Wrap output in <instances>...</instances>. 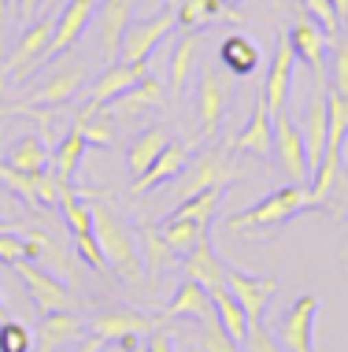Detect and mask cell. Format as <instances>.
<instances>
[{
    "label": "cell",
    "mask_w": 348,
    "mask_h": 352,
    "mask_svg": "<svg viewBox=\"0 0 348 352\" xmlns=\"http://www.w3.org/2000/svg\"><path fill=\"white\" fill-rule=\"evenodd\" d=\"M93 230H97V245L104 252L108 267H115L130 285H141L145 278V263H141V252H137V237L130 234V226L111 212L108 204H93Z\"/></svg>",
    "instance_id": "6da1fadb"
},
{
    "label": "cell",
    "mask_w": 348,
    "mask_h": 352,
    "mask_svg": "<svg viewBox=\"0 0 348 352\" xmlns=\"http://www.w3.org/2000/svg\"><path fill=\"white\" fill-rule=\"evenodd\" d=\"M308 208H315L308 186H286V189H275L270 197H263L259 204H252L233 219H227V230L230 234H259V230H270V226L289 223L293 215L308 212Z\"/></svg>",
    "instance_id": "7a4b0ae2"
},
{
    "label": "cell",
    "mask_w": 348,
    "mask_h": 352,
    "mask_svg": "<svg viewBox=\"0 0 348 352\" xmlns=\"http://www.w3.org/2000/svg\"><path fill=\"white\" fill-rule=\"evenodd\" d=\"M237 175H241V167L233 164L227 152L204 148L200 156H193L189 164H185V170L178 175L171 193H174V201L182 204V201H189V197H196V193H208V189H227Z\"/></svg>",
    "instance_id": "3957f363"
},
{
    "label": "cell",
    "mask_w": 348,
    "mask_h": 352,
    "mask_svg": "<svg viewBox=\"0 0 348 352\" xmlns=\"http://www.w3.org/2000/svg\"><path fill=\"white\" fill-rule=\"evenodd\" d=\"M178 26V8L174 4H163L152 19H141V23H130L126 37H122V49H119V60L130 63V67H145L148 56L159 49V41H167Z\"/></svg>",
    "instance_id": "277c9868"
},
{
    "label": "cell",
    "mask_w": 348,
    "mask_h": 352,
    "mask_svg": "<svg viewBox=\"0 0 348 352\" xmlns=\"http://www.w3.org/2000/svg\"><path fill=\"white\" fill-rule=\"evenodd\" d=\"M60 212H63V223L71 226L82 260H86L93 271H108V260H104V252H100V245H97V230H93V204L78 193V189L60 186Z\"/></svg>",
    "instance_id": "5b68a950"
},
{
    "label": "cell",
    "mask_w": 348,
    "mask_h": 352,
    "mask_svg": "<svg viewBox=\"0 0 348 352\" xmlns=\"http://www.w3.org/2000/svg\"><path fill=\"white\" fill-rule=\"evenodd\" d=\"M323 308V300L315 293H304L300 300H293V308H286L278 316L275 338L286 352H315V316Z\"/></svg>",
    "instance_id": "8992f818"
},
{
    "label": "cell",
    "mask_w": 348,
    "mask_h": 352,
    "mask_svg": "<svg viewBox=\"0 0 348 352\" xmlns=\"http://www.w3.org/2000/svg\"><path fill=\"white\" fill-rule=\"evenodd\" d=\"M12 271L23 278L26 293H30L34 308L41 311V316H52V311H67V308H71V289H67V282L56 278L52 271H45L41 263L19 260V263H12Z\"/></svg>",
    "instance_id": "52a82bcc"
},
{
    "label": "cell",
    "mask_w": 348,
    "mask_h": 352,
    "mask_svg": "<svg viewBox=\"0 0 348 352\" xmlns=\"http://www.w3.org/2000/svg\"><path fill=\"white\" fill-rule=\"evenodd\" d=\"M275 156L281 170H286L289 186H308L312 182V167H308V148H304V134L293 122L289 111L275 116Z\"/></svg>",
    "instance_id": "ba28073f"
},
{
    "label": "cell",
    "mask_w": 348,
    "mask_h": 352,
    "mask_svg": "<svg viewBox=\"0 0 348 352\" xmlns=\"http://www.w3.org/2000/svg\"><path fill=\"white\" fill-rule=\"evenodd\" d=\"M52 34H56V19L52 15H41L37 23L26 26V34L19 37V45L12 49V56H8V74L26 82V74H34L45 60H49Z\"/></svg>",
    "instance_id": "9c48e42d"
},
{
    "label": "cell",
    "mask_w": 348,
    "mask_h": 352,
    "mask_svg": "<svg viewBox=\"0 0 348 352\" xmlns=\"http://www.w3.org/2000/svg\"><path fill=\"white\" fill-rule=\"evenodd\" d=\"M293 74H297V49H293V37L289 30L278 34V49L275 60H270L267 71V85H263V97H267V108L275 111H289V97H293Z\"/></svg>",
    "instance_id": "30bf717a"
},
{
    "label": "cell",
    "mask_w": 348,
    "mask_h": 352,
    "mask_svg": "<svg viewBox=\"0 0 348 352\" xmlns=\"http://www.w3.org/2000/svg\"><path fill=\"white\" fill-rule=\"evenodd\" d=\"M289 37H293V49H297V60H304V67L315 74V82H330V74H326V30L315 23L312 15L300 8L297 19H293V30H289Z\"/></svg>",
    "instance_id": "8fae6325"
},
{
    "label": "cell",
    "mask_w": 348,
    "mask_h": 352,
    "mask_svg": "<svg viewBox=\"0 0 348 352\" xmlns=\"http://www.w3.org/2000/svg\"><path fill=\"white\" fill-rule=\"evenodd\" d=\"M326 82H315V93L308 100V116H304V148H308V167L312 175L323 167V156H326V138H330V111H326Z\"/></svg>",
    "instance_id": "7c38bea8"
},
{
    "label": "cell",
    "mask_w": 348,
    "mask_h": 352,
    "mask_svg": "<svg viewBox=\"0 0 348 352\" xmlns=\"http://www.w3.org/2000/svg\"><path fill=\"white\" fill-rule=\"evenodd\" d=\"M222 285H227V289L233 293V300L244 308L248 322H263V311H267L270 297L278 293V282H275V278H252V274L233 271V267H227V278H222Z\"/></svg>",
    "instance_id": "4fadbf2b"
},
{
    "label": "cell",
    "mask_w": 348,
    "mask_h": 352,
    "mask_svg": "<svg viewBox=\"0 0 348 352\" xmlns=\"http://www.w3.org/2000/svg\"><path fill=\"white\" fill-rule=\"evenodd\" d=\"M230 148L248 152V156H259V160H267L270 152H275V111L267 108V97H263V93L256 97L248 126H244L237 138H230Z\"/></svg>",
    "instance_id": "5bb4252c"
},
{
    "label": "cell",
    "mask_w": 348,
    "mask_h": 352,
    "mask_svg": "<svg viewBox=\"0 0 348 352\" xmlns=\"http://www.w3.org/2000/svg\"><path fill=\"white\" fill-rule=\"evenodd\" d=\"M97 8H100V0H71V4L63 8V15L56 19V34H52V45H49V60H52V56L71 52L74 45L82 41V34H86L89 23L97 19Z\"/></svg>",
    "instance_id": "9a60e30c"
},
{
    "label": "cell",
    "mask_w": 348,
    "mask_h": 352,
    "mask_svg": "<svg viewBox=\"0 0 348 352\" xmlns=\"http://www.w3.org/2000/svg\"><path fill=\"white\" fill-rule=\"evenodd\" d=\"M89 334H97L100 341H119L122 338H145L152 334V319L141 316L137 308H108L100 316L89 319Z\"/></svg>",
    "instance_id": "2e32d148"
},
{
    "label": "cell",
    "mask_w": 348,
    "mask_h": 352,
    "mask_svg": "<svg viewBox=\"0 0 348 352\" xmlns=\"http://www.w3.org/2000/svg\"><path fill=\"white\" fill-rule=\"evenodd\" d=\"M130 30V0H100L97 8V45L108 63L119 60L122 37Z\"/></svg>",
    "instance_id": "e0dca14e"
},
{
    "label": "cell",
    "mask_w": 348,
    "mask_h": 352,
    "mask_svg": "<svg viewBox=\"0 0 348 352\" xmlns=\"http://www.w3.org/2000/svg\"><path fill=\"white\" fill-rule=\"evenodd\" d=\"M189 160H193V148L185 145V141H171V145L159 152L156 164L148 167L141 178H134V182H130V193L141 197V193H152V189L167 186V182H174V178L185 170V164H189Z\"/></svg>",
    "instance_id": "ac0fdd59"
},
{
    "label": "cell",
    "mask_w": 348,
    "mask_h": 352,
    "mask_svg": "<svg viewBox=\"0 0 348 352\" xmlns=\"http://www.w3.org/2000/svg\"><path fill=\"white\" fill-rule=\"evenodd\" d=\"M196 104H200V134L204 138H215V134H219L222 116H227V104H230V82H227V74L204 71L200 74V97H196Z\"/></svg>",
    "instance_id": "d6986e66"
},
{
    "label": "cell",
    "mask_w": 348,
    "mask_h": 352,
    "mask_svg": "<svg viewBox=\"0 0 348 352\" xmlns=\"http://www.w3.org/2000/svg\"><path fill=\"white\" fill-rule=\"evenodd\" d=\"M163 104H167L163 85H159L152 74H145L134 89H126L122 97H115L108 108H111V116H115V119H141L148 108H163Z\"/></svg>",
    "instance_id": "ffe728a7"
},
{
    "label": "cell",
    "mask_w": 348,
    "mask_h": 352,
    "mask_svg": "<svg viewBox=\"0 0 348 352\" xmlns=\"http://www.w3.org/2000/svg\"><path fill=\"white\" fill-rule=\"evenodd\" d=\"M196 319V322H215V304H211V289H204L200 282H189L185 278L182 285H178V293H174V300L167 304V311H163V319Z\"/></svg>",
    "instance_id": "44dd1931"
},
{
    "label": "cell",
    "mask_w": 348,
    "mask_h": 352,
    "mask_svg": "<svg viewBox=\"0 0 348 352\" xmlns=\"http://www.w3.org/2000/svg\"><path fill=\"white\" fill-rule=\"evenodd\" d=\"M141 78H145V67H130V63L115 60V63H108L104 74H100V78L89 85L86 100H93V104H111L115 97H122L126 89H134Z\"/></svg>",
    "instance_id": "7402d4cb"
},
{
    "label": "cell",
    "mask_w": 348,
    "mask_h": 352,
    "mask_svg": "<svg viewBox=\"0 0 348 352\" xmlns=\"http://www.w3.org/2000/svg\"><path fill=\"white\" fill-rule=\"evenodd\" d=\"M86 334V322L82 316H74V311H52V316H41L37 322V352H56L60 345H67V341L82 338Z\"/></svg>",
    "instance_id": "603a6c76"
},
{
    "label": "cell",
    "mask_w": 348,
    "mask_h": 352,
    "mask_svg": "<svg viewBox=\"0 0 348 352\" xmlns=\"http://www.w3.org/2000/svg\"><path fill=\"white\" fill-rule=\"evenodd\" d=\"M74 126L86 134L89 148H108L111 141H115V116H111L108 104H93V100H86V108L78 111Z\"/></svg>",
    "instance_id": "cb8c5ba5"
},
{
    "label": "cell",
    "mask_w": 348,
    "mask_h": 352,
    "mask_svg": "<svg viewBox=\"0 0 348 352\" xmlns=\"http://www.w3.org/2000/svg\"><path fill=\"white\" fill-rule=\"evenodd\" d=\"M182 271H185V278H189V282H200L204 289H215V285H222V278H227V263L215 256L211 241H200V245H196V249L185 256Z\"/></svg>",
    "instance_id": "d4e9b609"
},
{
    "label": "cell",
    "mask_w": 348,
    "mask_h": 352,
    "mask_svg": "<svg viewBox=\"0 0 348 352\" xmlns=\"http://www.w3.org/2000/svg\"><path fill=\"white\" fill-rule=\"evenodd\" d=\"M159 234H163V241L171 245L174 256H189L200 241H208V226L196 223V219H182V215H167L163 223H159Z\"/></svg>",
    "instance_id": "484cf974"
},
{
    "label": "cell",
    "mask_w": 348,
    "mask_h": 352,
    "mask_svg": "<svg viewBox=\"0 0 348 352\" xmlns=\"http://www.w3.org/2000/svg\"><path fill=\"white\" fill-rule=\"evenodd\" d=\"M211 304H215V322H219L233 341H241V345H244L252 322H248V316H244L241 304L233 300V293L227 289V285H215V289H211Z\"/></svg>",
    "instance_id": "4316f807"
},
{
    "label": "cell",
    "mask_w": 348,
    "mask_h": 352,
    "mask_svg": "<svg viewBox=\"0 0 348 352\" xmlns=\"http://www.w3.org/2000/svg\"><path fill=\"white\" fill-rule=\"evenodd\" d=\"M82 82H86V67H82V63H71V67L56 71L52 78L34 93V104H49V108H56V104L71 100L74 93L82 89Z\"/></svg>",
    "instance_id": "83f0119b"
},
{
    "label": "cell",
    "mask_w": 348,
    "mask_h": 352,
    "mask_svg": "<svg viewBox=\"0 0 348 352\" xmlns=\"http://www.w3.org/2000/svg\"><path fill=\"white\" fill-rule=\"evenodd\" d=\"M86 148H89V141L86 134H82L78 126L71 130L67 138L56 145V156H52V175H56V182L60 186H71V178H74V170L82 167V160H86Z\"/></svg>",
    "instance_id": "f1b7e54d"
},
{
    "label": "cell",
    "mask_w": 348,
    "mask_h": 352,
    "mask_svg": "<svg viewBox=\"0 0 348 352\" xmlns=\"http://www.w3.org/2000/svg\"><path fill=\"white\" fill-rule=\"evenodd\" d=\"M196 56H200V30H185L178 37L174 52H171V93L174 97L185 89V82H189V74L196 67Z\"/></svg>",
    "instance_id": "f546056e"
},
{
    "label": "cell",
    "mask_w": 348,
    "mask_h": 352,
    "mask_svg": "<svg viewBox=\"0 0 348 352\" xmlns=\"http://www.w3.org/2000/svg\"><path fill=\"white\" fill-rule=\"evenodd\" d=\"M222 15L241 19L227 0H182V4H178V26H182V30H200V26H208Z\"/></svg>",
    "instance_id": "4dcf8cb0"
},
{
    "label": "cell",
    "mask_w": 348,
    "mask_h": 352,
    "mask_svg": "<svg viewBox=\"0 0 348 352\" xmlns=\"http://www.w3.org/2000/svg\"><path fill=\"white\" fill-rule=\"evenodd\" d=\"M171 145V134H167V126H148L145 134H141L134 145H130V175L141 178L148 167L159 160V152Z\"/></svg>",
    "instance_id": "1f68e13d"
},
{
    "label": "cell",
    "mask_w": 348,
    "mask_h": 352,
    "mask_svg": "<svg viewBox=\"0 0 348 352\" xmlns=\"http://www.w3.org/2000/svg\"><path fill=\"white\" fill-rule=\"evenodd\" d=\"M49 160H52V152L45 148V141L41 138H19L12 152H8V164H12L15 170H23V175H45L49 170Z\"/></svg>",
    "instance_id": "d6a6232c"
},
{
    "label": "cell",
    "mask_w": 348,
    "mask_h": 352,
    "mask_svg": "<svg viewBox=\"0 0 348 352\" xmlns=\"http://www.w3.org/2000/svg\"><path fill=\"white\" fill-rule=\"evenodd\" d=\"M23 234V241H26V260H34V263H41V267H56V271H71V260H67V252L60 249V245L52 241L45 230H19ZM52 271V274H56Z\"/></svg>",
    "instance_id": "836d02e7"
},
{
    "label": "cell",
    "mask_w": 348,
    "mask_h": 352,
    "mask_svg": "<svg viewBox=\"0 0 348 352\" xmlns=\"http://www.w3.org/2000/svg\"><path fill=\"white\" fill-rule=\"evenodd\" d=\"M219 56H222V63H227V71H233V74H252L259 67V49L244 34H230L227 41H222Z\"/></svg>",
    "instance_id": "e575fe53"
},
{
    "label": "cell",
    "mask_w": 348,
    "mask_h": 352,
    "mask_svg": "<svg viewBox=\"0 0 348 352\" xmlns=\"http://www.w3.org/2000/svg\"><path fill=\"white\" fill-rule=\"evenodd\" d=\"M141 249H145V267H148V282H156L159 278V271L167 267V263H174V252H171V245L163 241V234L156 230V226H145L141 230Z\"/></svg>",
    "instance_id": "d590c367"
},
{
    "label": "cell",
    "mask_w": 348,
    "mask_h": 352,
    "mask_svg": "<svg viewBox=\"0 0 348 352\" xmlns=\"http://www.w3.org/2000/svg\"><path fill=\"white\" fill-rule=\"evenodd\" d=\"M219 204H222V189H208V193H196V197H189V201H182V204L174 208V215L196 219V223L211 226V219H215V212H219Z\"/></svg>",
    "instance_id": "8d00e7d4"
},
{
    "label": "cell",
    "mask_w": 348,
    "mask_h": 352,
    "mask_svg": "<svg viewBox=\"0 0 348 352\" xmlns=\"http://www.w3.org/2000/svg\"><path fill=\"white\" fill-rule=\"evenodd\" d=\"M0 186H8L23 204L37 208V186H34V175H23V170H15L12 164H8V160H0Z\"/></svg>",
    "instance_id": "74e56055"
},
{
    "label": "cell",
    "mask_w": 348,
    "mask_h": 352,
    "mask_svg": "<svg viewBox=\"0 0 348 352\" xmlns=\"http://www.w3.org/2000/svg\"><path fill=\"white\" fill-rule=\"evenodd\" d=\"M304 12L312 15L318 26H323L330 41H337V37H341V15H337L334 0H304Z\"/></svg>",
    "instance_id": "f35d334b"
},
{
    "label": "cell",
    "mask_w": 348,
    "mask_h": 352,
    "mask_svg": "<svg viewBox=\"0 0 348 352\" xmlns=\"http://www.w3.org/2000/svg\"><path fill=\"white\" fill-rule=\"evenodd\" d=\"M330 85L334 93H341V97H348V37H337L334 41V52H330Z\"/></svg>",
    "instance_id": "ab89813d"
},
{
    "label": "cell",
    "mask_w": 348,
    "mask_h": 352,
    "mask_svg": "<svg viewBox=\"0 0 348 352\" xmlns=\"http://www.w3.org/2000/svg\"><path fill=\"white\" fill-rule=\"evenodd\" d=\"M200 352H244V345H241V341H233L219 322H208L204 334H200Z\"/></svg>",
    "instance_id": "60d3db41"
},
{
    "label": "cell",
    "mask_w": 348,
    "mask_h": 352,
    "mask_svg": "<svg viewBox=\"0 0 348 352\" xmlns=\"http://www.w3.org/2000/svg\"><path fill=\"white\" fill-rule=\"evenodd\" d=\"M0 352H30V330L15 319L0 322Z\"/></svg>",
    "instance_id": "b9f144b4"
},
{
    "label": "cell",
    "mask_w": 348,
    "mask_h": 352,
    "mask_svg": "<svg viewBox=\"0 0 348 352\" xmlns=\"http://www.w3.org/2000/svg\"><path fill=\"white\" fill-rule=\"evenodd\" d=\"M244 352H286V349L278 345L275 330H267L263 322H252L248 338H244Z\"/></svg>",
    "instance_id": "7bdbcfd3"
},
{
    "label": "cell",
    "mask_w": 348,
    "mask_h": 352,
    "mask_svg": "<svg viewBox=\"0 0 348 352\" xmlns=\"http://www.w3.org/2000/svg\"><path fill=\"white\" fill-rule=\"evenodd\" d=\"M19 260H26V241H23V234L19 230H8V234H0V263H19Z\"/></svg>",
    "instance_id": "ee69618b"
},
{
    "label": "cell",
    "mask_w": 348,
    "mask_h": 352,
    "mask_svg": "<svg viewBox=\"0 0 348 352\" xmlns=\"http://www.w3.org/2000/svg\"><path fill=\"white\" fill-rule=\"evenodd\" d=\"M145 352H174V349H171V334H167V330H152V338H148Z\"/></svg>",
    "instance_id": "f6af8a7d"
},
{
    "label": "cell",
    "mask_w": 348,
    "mask_h": 352,
    "mask_svg": "<svg viewBox=\"0 0 348 352\" xmlns=\"http://www.w3.org/2000/svg\"><path fill=\"white\" fill-rule=\"evenodd\" d=\"M74 352H104V341H100L97 334H89L86 341H82V345L78 349H74Z\"/></svg>",
    "instance_id": "bcb514c9"
},
{
    "label": "cell",
    "mask_w": 348,
    "mask_h": 352,
    "mask_svg": "<svg viewBox=\"0 0 348 352\" xmlns=\"http://www.w3.org/2000/svg\"><path fill=\"white\" fill-rule=\"evenodd\" d=\"M37 8H41V0H19V15H23V19H30Z\"/></svg>",
    "instance_id": "7dc6e473"
},
{
    "label": "cell",
    "mask_w": 348,
    "mask_h": 352,
    "mask_svg": "<svg viewBox=\"0 0 348 352\" xmlns=\"http://www.w3.org/2000/svg\"><path fill=\"white\" fill-rule=\"evenodd\" d=\"M4 30H8V0H0V49H4Z\"/></svg>",
    "instance_id": "c3c4849f"
},
{
    "label": "cell",
    "mask_w": 348,
    "mask_h": 352,
    "mask_svg": "<svg viewBox=\"0 0 348 352\" xmlns=\"http://www.w3.org/2000/svg\"><path fill=\"white\" fill-rule=\"evenodd\" d=\"M337 15H341V23H348V0H334Z\"/></svg>",
    "instance_id": "681fc988"
},
{
    "label": "cell",
    "mask_w": 348,
    "mask_h": 352,
    "mask_svg": "<svg viewBox=\"0 0 348 352\" xmlns=\"http://www.w3.org/2000/svg\"><path fill=\"white\" fill-rule=\"evenodd\" d=\"M4 319H12V316H8V304H4V297H0V322Z\"/></svg>",
    "instance_id": "f907efd6"
},
{
    "label": "cell",
    "mask_w": 348,
    "mask_h": 352,
    "mask_svg": "<svg viewBox=\"0 0 348 352\" xmlns=\"http://www.w3.org/2000/svg\"><path fill=\"white\" fill-rule=\"evenodd\" d=\"M4 85H8V78H4V74H0V97H4Z\"/></svg>",
    "instance_id": "816d5d0a"
},
{
    "label": "cell",
    "mask_w": 348,
    "mask_h": 352,
    "mask_svg": "<svg viewBox=\"0 0 348 352\" xmlns=\"http://www.w3.org/2000/svg\"><path fill=\"white\" fill-rule=\"evenodd\" d=\"M227 4H230V8H233V4H237V0H227Z\"/></svg>",
    "instance_id": "f5cc1de1"
},
{
    "label": "cell",
    "mask_w": 348,
    "mask_h": 352,
    "mask_svg": "<svg viewBox=\"0 0 348 352\" xmlns=\"http://www.w3.org/2000/svg\"><path fill=\"white\" fill-rule=\"evenodd\" d=\"M137 352H145V349H137Z\"/></svg>",
    "instance_id": "db71d44e"
}]
</instances>
